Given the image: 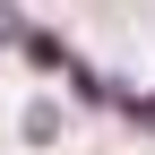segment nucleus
I'll return each instance as SVG.
<instances>
[{
	"mask_svg": "<svg viewBox=\"0 0 155 155\" xmlns=\"http://www.w3.org/2000/svg\"><path fill=\"white\" fill-rule=\"evenodd\" d=\"M26 138H35V147L61 138V104H43V95H35V104H26Z\"/></svg>",
	"mask_w": 155,
	"mask_h": 155,
	"instance_id": "nucleus-1",
	"label": "nucleus"
},
{
	"mask_svg": "<svg viewBox=\"0 0 155 155\" xmlns=\"http://www.w3.org/2000/svg\"><path fill=\"white\" fill-rule=\"evenodd\" d=\"M112 112H129L138 129H155V95H129V86H121V104H112Z\"/></svg>",
	"mask_w": 155,
	"mask_h": 155,
	"instance_id": "nucleus-2",
	"label": "nucleus"
}]
</instances>
